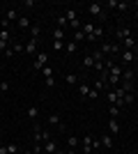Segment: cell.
Segmentation results:
<instances>
[{
	"label": "cell",
	"mask_w": 138,
	"mask_h": 154,
	"mask_svg": "<svg viewBox=\"0 0 138 154\" xmlns=\"http://www.w3.org/2000/svg\"><path fill=\"white\" fill-rule=\"evenodd\" d=\"M32 138H35V143H41V145H44L46 140H51V134H48V131H44L41 127H37V124H35V127H32Z\"/></svg>",
	"instance_id": "6da1fadb"
},
{
	"label": "cell",
	"mask_w": 138,
	"mask_h": 154,
	"mask_svg": "<svg viewBox=\"0 0 138 154\" xmlns=\"http://www.w3.org/2000/svg\"><path fill=\"white\" fill-rule=\"evenodd\" d=\"M87 12L92 14V16H97L99 21H104L106 19V12H104V5H99V2H90L87 5Z\"/></svg>",
	"instance_id": "7a4b0ae2"
},
{
	"label": "cell",
	"mask_w": 138,
	"mask_h": 154,
	"mask_svg": "<svg viewBox=\"0 0 138 154\" xmlns=\"http://www.w3.org/2000/svg\"><path fill=\"white\" fill-rule=\"evenodd\" d=\"M46 62H48V53H46V51H39L37 55H35V62H32V67L41 71V69L46 67Z\"/></svg>",
	"instance_id": "3957f363"
},
{
	"label": "cell",
	"mask_w": 138,
	"mask_h": 154,
	"mask_svg": "<svg viewBox=\"0 0 138 154\" xmlns=\"http://www.w3.org/2000/svg\"><path fill=\"white\" fill-rule=\"evenodd\" d=\"M106 101L111 103V106H118V108H124V101H122V99L118 97V92H115V90H108V92H106Z\"/></svg>",
	"instance_id": "277c9868"
},
{
	"label": "cell",
	"mask_w": 138,
	"mask_h": 154,
	"mask_svg": "<svg viewBox=\"0 0 138 154\" xmlns=\"http://www.w3.org/2000/svg\"><path fill=\"white\" fill-rule=\"evenodd\" d=\"M92 140H94V136H92V134H85V136H83V140H81V147H83V154H94V147H92Z\"/></svg>",
	"instance_id": "5b68a950"
},
{
	"label": "cell",
	"mask_w": 138,
	"mask_h": 154,
	"mask_svg": "<svg viewBox=\"0 0 138 154\" xmlns=\"http://www.w3.org/2000/svg\"><path fill=\"white\" fill-rule=\"evenodd\" d=\"M48 124L58 127V131H60V134H65V131H67V124L62 122V120H60V115H55V113H53V115H48Z\"/></svg>",
	"instance_id": "8992f818"
},
{
	"label": "cell",
	"mask_w": 138,
	"mask_h": 154,
	"mask_svg": "<svg viewBox=\"0 0 138 154\" xmlns=\"http://www.w3.org/2000/svg\"><path fill=\"white\" fill-rule=\"evenodd\" d=\"M26 53H28V55H37V53H39V39L30 37V42L26 44Z\"/></svg>",
	"instance_id": "52a82bcc"
},
{
	"label": "cell",
	"mask_w": 138,
	"mask_h": 154,
	"mask_svg": "<svg viewBox=\"0 0 138 154\" xmlns=\"http://www.w3.org/2000/svg\"><path fill=\"white\" fill-rule=\"evenodd\" d=\"M108 134H111V136H118V134H120V122L115 120V117H111V120H108Z\"/></svg>",
	"instance_id": "ba28073f"
},
{
	"label": "cell",
	"mask_w": 138,
	"mask_h": 154,
	"mask_svg": "<svg viewBox=\"0 0 138 154\" xmlns=\"http://www.w3.org/2000/svg\"><path fill=\"white\" fill-rule=\"evenodd\" d=\"M106 7H111V9H120V12H124L127 7V2H118V0H106Z\"/></svg>",
	"instance_id": "9c48e42d"
},
{
	"label": "cell",
	"mask_w": 138,
	"mask_h": 154,
	"mask_svg": "<svg viewBox=\"0 0 138 154\" xmlns=\"http://www.w3.org/2000/svg\"><path fill=\"white\" fill-rule=\"evenodd\" d=\"M44 152L46 154H55V152H58V143L53 140V138H51V140H46L44 143Z\"/></svg>",
	"instance_id": "30bf717a"
},
{
	"label": "cell",
	"mask_w": 138,
	"mask_h": 154,
	"mask_svg": "<svg viewBox=\"0 0 138 154\" xmlns=\"http://www.w3.org/2000/svg\"><path fill=\"white\" fill-rule=\"evenodd\" d=\"M99 140H101V145H104L106 149H111V147H113V136H111V134H104Z\"/></svg>",
	"instance_id": "8fae6325"
},
{
	"label": "cell",
	"mask_w": 138,
	"mask_h": 154,
	"mask_svg": "<svg viewBox=\"0 0 138 154\" xmlns=\"http://www.w3.org/2000/svg\"><path fill=\"white\" fill-rule=\"evenodd\" d=\"M131 37V28H118V39L122 42V39Z\"/></svg>",
	"instance_id": "7c38bea8"
},
{
	"label": "cell",
	"mask_w": 138,
	"mask_h": 154,
	"mask_svg": "<svg viewBox=\"0 0 138 154\" xmlns=\"http://www.w3.org/2000/svg\"><path fill=\"white\" fill-rule=\"evenodd\" d=\"M26 115L32 117V120H37V117H39V108H37V106H28V108H26Z\"/></svg>",
	"instance_id": "4fadbf2b"
},
{
	"label": "cell",
	"mask_w": 138,
	"mask_h": 154,
	"mask_svg": "<svg viewBox=\"0 0 138 154\" xmlns=\"http://www.w3.org/2000/svg\"><path fill=\"white\" fill-rule=\"evenodd\" d=\"M5 21H9V23H12V21H19V12H16V9H7L5 12Z\"/></svg>",
	"instance_id": "5bb4252c"
},
{
	"label": "cell",
	"mask_w": 138,
	"mask_h": 154,
	"mask_svg": "<svg viewBox=\"0 0 138 154\" xmlns=\"http://www.w3.org/2000/svg\"><path fill=\"white\" fill-rule=\"evenodd\" d=\"M122 101H124V106H131V103L136 101V94H133V92H124V94H122Z\"/></svg>",
	"instance_id": "9a60e30c"
},
{
	"label": "cell",
	"mask_w": 138,
	"mask_h": 154,
	"mask_svg": "<svg viewBox=\"0 0 138 154\" xmlns=\"http://www.w3.org/2000/svg\"><path fill=\"white\" fill-rule=\"evenodd\" d=\"M133 58H136V55H133V51H122V62H124V64H131Z\"/></svg>",
	"instance_id": "2e32d148"
},
{
	"label": "cell",
	"mask_w": 138,
	"mask_h": 154,
	"mask_svg": "<svg viewBox=\"0 0 138 154\" xmlns=\"http://www.w3.org/2000/svg\"><path fill=\"white\" fill-rule=\"evenodd\" d=\"M53 42H65V30H62V28H55V30H53Z\"/></svg>",
	"instance_id": "e0dca14e"
},
{
	"label": "cell",
	"mask_w": 138,
	"mask_h": 154,
	"mask_svg": "<svg viewBox=\"0 0 138 154\" xmlns=\"http://www.w3.org/2000/svg\"><path fill=\"white\" fill-rule=\"evenodd\" d=\"M81 64H83V69H85V71H87V69H92V67H94V58H92V55H85Z\"/></svg>",
	"instance_id": "ac0fdd59"
},
{
	"label": "cell",
	"mask_w": 138,
	"mask_h": 154,
	"mask_svg": "<svg viewBox=\"0 0 138 154\" xmlns=\"http://www.w3.org/2000/svg\"><path fill=\"white\" fill-rule=\"evenodd\" d=\"M16 26H19L21 30H26V28H30V19H28V16H19V21H16Z\"/></svg>",
	"instance_id": "d6986e66"
},
{
	"label": "cell",
	"mask_w": 138,
	"mask_h": 154,
	"mask_svg": "<svg viewBox=\"0 0 138 154\" xmlns=\"http://www.w3.org/2000/svg\"><path fill=\"white\" fill-rule=\"evenodd\" d=\"M65 81H67V85H78V83H81V78L76 76V74H67Z\"/></svg>",
	"instance_id": "ffe728a7"
},
{
	"label": "cell",
	"mask_w": 138,
	"mask_h": 154,
	"mask_svg": "<svg viewBox=\"0 0 138 154\" xmlns=\"http://www.w3.org/2000/svg\"><path fill=\"white\" fill-rule=\"evenodd\" d=\"M65 19H67V23H72V21H76V19H78V14H76V9H67V12H65Z\"/></svg>",
	"instance_id": "44dd1931"
},
{
	"label": "cell",
	"mask_w": 138,
	"mask_h": 154,
	"mask_svg": "<svg viewBox=\"0 0 138 154\" xmlns=\"http://www.w3.org/2000/svg\"><path fill=\"white\" fill-rule=\"evenodd\" d=\"M14 53H26V44H19V42H12V46H9Z\"/></svg>",
	"instance_id": "7402d4cb"
},
{
	"label": "cell",
	"mask_w": 138,
	"mask_h": 154,
	"mask_svg": "<svg viewBox=\"0 0 138 154\" xmlns=\"http://www.w3.org/2000/svg\"><path fill=\"white\" fill-rule=\"evenodd\" d=\"M133 78H136V74H133L131 69H124V71H122V81H129V83H133Z\"/></svg>",
	"instance_id": "603a6c76"
},
{
	"label": "cell",
	"mask_w": 138,
	"mask_h": 154,
	"mask_svg": "<svg viewBox=\"0 0 138 154\" xmlns=\"http://www.w3.org/2000/svg\"><path fill=\"white\" fill-rule=\"evenodd\" d=\"M81 30H83V35H85V37H90L92 32H94V23H83V28H81Z\"/></svg>",
	"instance_id": "cb8c5ba5"
},
{
	"label": "cell",
	"mask_w": 138,
	"mask_h": 154,
	"mask_svg": "<svg viewBox=\"0 0 138 154\" xmlns=\"http://www.w3.org/2000/svg\"><path fill=\"white\" fill-rule=\"evenodd\" d=\"M74 51H76V42H65V53L67 55H72Z\"/></svg>",
	"instance_id": "d4e9b609"
},
{
	"label": "cell",
	"mask_w": 138,
	"mask_h": 154,
	"mask_svg": "<svg viewBox=\"0 0 138 154\" xmlns=\"http://www.w3.org/2000/svg\"><path fill=\"white\" fill-rule=\"evenodd\" d=\"M87 92H90V85H87V83H78V94L87 97Z\"/></svg>",
	"instance_id": "484cf974"
},
{
	"label": "cell",
	"mask_w": 138,
	"mask_h": 154,
	"mask_svg": "<svg viewBox=\"0 0 138 154\" xmlns=\"http://www.w3.org/2000/svg\"><path fill=\"white\" fill-rule=\"evenodd\" d=\"M92 58H94V62H106V55H104L101 51H99V48H97L94 53H92Z\"/></svg>",
	"instance_id": "4316f807"
},
{
	"label": "cell",
	"mask_w": 138,
	"mask_h": 154,
	"mask_svg": "<svg viewBox=\"0 0 138 154\" xmlns=\"http://www.w3.org/2000/svg\"><path fill=\"white\" fill-rule=\"evenodd\" d=\"M41 74H44V78H46V81H53V69L48 67V64H46L44 69H41Z\"/></svg>",
	"instance_id": "83f0119b"
},
{
	"label": "cell",
	"mask_w": 138,
	"mask_h": 154,
	"mask_svg": "<svg viewBox=\"0 0 138 154\" xmlns=\"http://www.w3.org/2000/svg\"><path fill=\"white\" fill-rule=\"evenodd\" d=\"M67 140H69V149H78V138L76 136H69Z\"/></svg>",
	"instance_id": "f1b7e54d"
},
{
	"label": "cell",
	"mask_w": 138,
	"mask_h": 154,
	"mask_svg": "<svg viewBox=\"0 0 138 154\" xmlns=\"http://www.w3.org/2000/svg\"><path fill=\"white\" fill-rule=\"evenodd\" d=\"M55 23H58V28H62V30H67V28H69V23H67L65 16H58V21H55Z\"/></svg>",
	"instance_id": "f546056e"
},
{
	"label": "cell",
	"mask_w": 138,
	"mask_h": 154,
	"mask_svg": "<svg viewBox=\"0 0 138 154\" xmlns=\"http://www.w3.org/2000/svg\"><path fill=\"white\" fill-rule=\"evenodd\" d=\"M92 35H94V37H97V42H99V37L104 35V28L99 26V23H94V32H92Z\"/></svg>",
	"instance_id": "4dcf8cb0"
},
{
	"label": "cell",
	"mask_w": 138,
	"mask_h": 154,
	"mask_svg": "<svg viewBox=\"0 0 138 154\" xmlns=\"http://www.w3.org/2000/svg\"><path fill=\"white\" fill-rule=\"evenodd\" d=\"M92 83H94V90H97V92H101V90H104V81H101V78H94Z\"/></svg>",
	"instance_id": "1f68e13d"
},
{
	"label": "cell",
	"mask_w": 138,
	"mask_h": 154,
	"mask_svg": "<svg viewBox=\"0 0 138 154\" xmlns=\"http://www.w3.org/2000/svg\"><path fill=\"white\" fill-rule=\"evenodd\" d=\"M74 42H85V35H83V30H76V32H74Z\"/></svg>",
	"instance_id": "d6a6232c"
},
{
	"label": "cell",
	"mask_w": 138,
	"mask_h": 154,
	"mask_svg": "<svg viewBox=\"0 0 138 154\" xmlns=\"http://www.w3.org/2000/svg\"><path fill=\"white\" fill-rule=\"evenodd\" d=\"M7 154H21V149L16 147V145H12V143H9V145H7Z\"/></svg>",
	"instance_id": "836d02e7"
},
{
	"label": "cell",
	"mask_w": 138,
	"mask_h": 154,
	"mask_svg": "<svg viewBox=\"0 0 138 154\" xmlns=\"http://www.w3.org/2000/svg\"><path fill=\"white\" fill-rule=\"evenodd\" d=\"M41 35V26H32V39H39Z\"/></svg>",
	"instance_id": "e575fe53"
},
{
	"label": "cell",
	"mask_w": 138,
	"mask_h": 154,
	"mask_svg": "<svg viewBox=\"0 0 138 154\" xmlns=\"http://www.w3.org/2000/svg\"><path fill=\"white\" fill-rule=\"evenodd\" d=\"M120 110H122V108H118V106H111V108H108V113H111V117H118V115H120Z\"/></svg>",
	"instance_id": "d590c367"
},
{
	"label": "cell",
	"mask_w": 138,
	"mask_h": 154,
	"mask_svg": "<svg viewBox=\"0 0 138 154\" xmlns=\"http://www.w3.org/2000/svg\"><path fill=\"white\" fill-rule=\"evenodd\" d=\"M53 48L55 51H65V42H53Z\"/></svg>",
	"instance_id": "8d00e7d4"
},
{
	"label": "cell",
	"mask_w": 138,
	"mask_h": 154,
	"mask_svg": "<svg viewBox=\"0 0 138 154\" xmlns=\"http://www.w3.org/2000/svg\"><path fill=\"white\" fill-rule=\"evenodd\" d=\"M7 90H9V83H7V81H0V92H2V94H5Z\"/></svg>",
	"instance_id": "74e56055"
},
{
	"label": "cell",
	"mask_w": 138,
	"mask_h": 154,
	"mask_svg": "<svg viewBox=\"0 0 138 154\" xmlns=\"http://www.w3.org/2000/svg\"><path fill=\"white\" fill-rule=\"evenodd\" d=\"M99 97V92L94 90V88H90V92H87V99H97Z\"/></svg>",
	"instance_id": "f35d334b"
},
{
	"label": "cell",
	"mask_w": 138,
	"mask_h": 154,
	"mask_svg": "<svg viewBox=\"0 0 138 154\" xmlns=\"http://www.w3.org/2000/svg\"><path fill=\"white\" fill-rule=\"evenodd\" d=\"M65 154H78V152H76V149H67Z\"/></svg>",
	"instance_id": "ab89813d"
},
{
	"label": "cell",
	"mask_w": 138,
	"mask_h": 154,
	"mask_svg": "<svg viewBox=\"0 0 138 154\" xmlns=\"http://www.w3.org/2000/svg\"><path fill=\"white\" fill-rule=\"evenodd\" d=\"M21 154H32V152H30V149H21Z\"/></svg>",
	"instance_id": "60d3db41"
},
{
	"label": "cell",
	"mask_w": 138,
	"mask_h": 154,
	"mask_svg": "<svg viewBox=\"0 0 138 154\" xmlns=\"http://www.w3.org/2000/svg\"><path fill=\"white\" fill-rule=\"evenodd\" d=\"M55 154H65V152H62V149H58V152H55Z\"/></svg>",
	"instance_id": "b9f144b4"
},
{
	"label": "cell",
	"mask_w": 138,
	"mask_h": 154,
	"mask_svg": "<svg viewBox=\"0 0 138 154\" xmlns=\"http://www.w3.org/2000/svg\"><path fill=\"white\" fill-rule=\"evenodd\" d=\"M2 19H5V16H2V14H0V23H2Z\"/></svg>",
	"instance_id": "7bdbcfd3"
},
{
	"label": "cell",
	"mask_w": 138,
	"mask_h": 154,
	"mask_svg": "<svg viewBox=\"0 0 138 154\" xmlns=\"http://www.w3.org/2000/svg\"><path fill=\"white\" fill-rule=\"evenodd\" d=\"M0 136H2V124H0Z\"/></svg>",
	"instance_id": "ee69618b"
},
{
	"label": "cell",
	"mask_w": 138,
	"mask_h": 154,
	"mask_svg": "<svg viewBox=\"0 0 138 154\" xmlns=\"http://www.w3.org/2000/svg\"><path fill=\"white\" fill-rule=\"evenodd\" d=\"M0 74H2V64H0Z\"/></svg>",
	"instance_id": "f6af8a7d"
},
{
	"label": "cell",
	"mask_w": 138,
	"mask_h": 154,
	"mask_svg": "<svg viewBox=\"0 0 138 154\" xmlns=\"http://www.w3.org/2000/svg\"><path fill=\"white\" fill-rule=\"evenodd\" d=\"M136 78H138V74H136Z\"/></svg>",
	"instance_id": "bcb514c9"
},
{
	"label": "cell",
	"mask_w": 138,
	"mask_h": 154,
	"mask_svg": "<svg viewBox=\"0 0 138 154\" xmlns=\"http://www.w3.org/2000/svg\"><path fill=\"white\" fill-rule=\"evenodd\" d=\"M136 90H138V88H136Z\"/></svg>",
	"instance_id": "7dc6e473"
}]
</instances>
